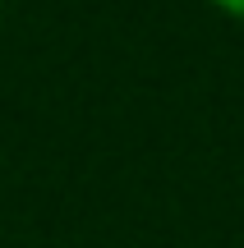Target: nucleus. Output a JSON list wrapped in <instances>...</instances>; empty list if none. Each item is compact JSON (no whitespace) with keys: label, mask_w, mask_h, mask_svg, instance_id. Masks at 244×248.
<instances>
[{"label":"nucleus","mask_w":244,"mask_h":248,"mask_svg":"<svg viewBox=\"0 0 244 248\" xmlns=\"http://www.w3.org/2000/svg\"><path fill=\"white\" fill-rule=\"evenodd\" d=\"M208 5H212V9H221L226 18H240V23H244V0H208Z\"/></svg>","instance_id":"1"},{"label":"nucleus","mask_w":244,"mask_h":248,"mask_svg":"<svg viewBox=\"0 0 244 248\" xmlns=\"http://www.w3.org/2000/svg\"><path fill=\"white\" fill-rule=\"evenodd\" d=\"M0 28H5V0H0Z\"/></svg>","instance_id":"2"}]
</instances>
